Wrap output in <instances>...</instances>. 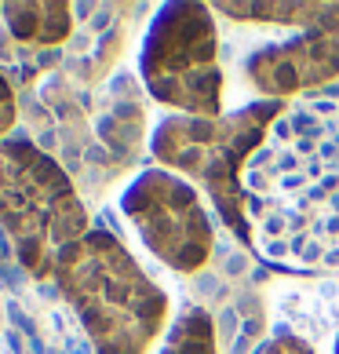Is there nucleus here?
<instances>
[{
  "label": "nucleus",
  "mask_w": 339,
  "mask_h": 354,
  "mask_svg": "<svg viewBox=\"0 0 339 354\" xmlns=\"http://www.w3.org/2000/svg\"><path fill=\"white\" fill-rule=\"evenodd\" d=\"M95 354H150L168 325V292L110 230L91 227L51 270Z\"/></svg>",
  "instance_id": "1"
},
{
  "label": "nucleus",
  "mask_w": 339,
  "mask_h": 354,
  "mask_svg": "<svg viewBox=\"0 0 339 354\" xmlns=\"http://www.w3.org/2000/svg\"><path fill=\"white\" fill-rule=\"evenodd\" d=\"M281 113L284 102L278 99H255L223 117L168 113L150 136L153 161L193 183V187H201L212 198L215 216L226 223V230L249 248H252V219L241 172L249 165V157L263 147V139L270 136V128Z\"/></svg>",
  "instance_id": "2"
},
{
  "label": "nucleus",
  "mask_w": 339,
  "mask_h": 354,
  "mask_svg": "<svg viewBox=\"0 0 339 354\" xmlns=\"http://www.w3.org/2000/svg\"><path fill=\"white\" fill-rule=\"evenodd\" d=\"M0 230L37 281H48L62 248L91 230L66 168L22 136L0 142Z\"/></svg>",
  "instance_id": "3"
},
{
  "label": "nucleus",
  "mask_w": 339,
  "mask_h": 354,
  "mask_svg": "<svg viewBox=\"0 0 339 354\" xmlns=\"http://www.w3.org/2000/svg\"><path fill=\"white\" fill-rule=\"evenodd\" d=\"M215 11L197 0H168L139 48V77L153 99L182 117H223Z\"/></svg>",
  "instance_id": "4"
},
{
  "label": "nucleus",
  "mask_w": 339,
  "mask_h": 354,
  "mask_svg": "<svg viewBox=\"0 0 339 354\" xmlns=\"http://www.w3.org/2000/svg\"><path fill=\"white\" fill-rule=\"evenodd\" d=\"M121 212L135 227L139 241L179 274H197L215 248V227L193 183L153 165L128 183Z\"/></svg>",
  "instance_id": "5"
},
{
  "label": "nucleus",
  "mask_w": 339,
  "mask_h": 354,
  "mask_svg": "<svg viewBox=\"0 0 339 354\" xmlns=\"http://www.w3.org/2000/svg\"><path fill=\"white\" fill-rule=\"evenodd\" d=\"M244 77L259 91V99L278 102L339 81V4H332L321 22L299 30L289 41L255 48L244 59Z\"/></svg>",
  "instance_id": "6"
},
{
  "label": "nucleus",
  "mask_w": 339,
  "mask_h": 354,
  "mask_svg": "<svg viewBox=\"0 0 339 354\" xmlns=\"http://www.w3.org/2000/svg\"><path fill=\"white\" fill-rule=\"evenodd\" d=\"M8 33L26 48H59L73 33V4L51 0V4H0Z\"/></svg>",
  "instance_id": "7"
},
{
  "label": "nucleus",
  "mask_w": 339,
  "mask_h": 354,
  "mask_svg": "<svg viewBox=\"0 0 339 354\" xmlns=\"http://www.w3.org/2000/svg\"><path fill=\"white\" fill-rule=\"evenodd\" d=\"M212 11L215 15H226V19H238V22L307 30V26H314L329 15L332 4H310V0H289V4H230V0H219V4H212Z\"/></svg>",
  "instance_id": "8"
},
{
  "label": "nucleus",
  "mask_w": 339,
  "mask_h": 354,
  "mask_svg": "<svg viewBox=\"0 0 339 354\" xmlns=\"http://www.w3.org/2000/svg\"><path fill=\"white\" fill-rule=\"evenodd\" d=\"M157 354H219V344H215V322H212V314L201 310V307L182 310L179 318L172 322V329H168V336L161 339Z\"/></svg>",
  "instance_id": "9"
},
{
  "label": "nucleus",
  "mask_w": 339,
  "mask_h": 354,
  "mask_svg": "<svg viewBox=\"0 0 339 354\" xmlns=\"http://www.w3.org/2000/svg\"><path fill=\"white\" fill-rule=\"evenodd\" d=\"M15 121H19V99H15V91H11V84H8V77L0 73V142L11 139Z\"/></svg>",
  "instance_id": "10"
},
{
  "label": "nucleus",
  "mask_w": 339,
  "mask_h": 354,
  "mask_svg": "<svg viewBox=\"0 0 339 354\" xmlns=\"http://www.w3.org/2000/svg\"><path fill=\"white\" fill-rule=\"evenodd\" d=\"M259 354H314V351H310V344H303V339H296V336H278Z\"/></svg>",
  "instance_id": "11"
},
{
  "label": "nucleus",
  "mask_w": 339,
  "mask_h": 354,
  "mask_svg": "<svg viewBox=\"0 0 339 354\" xmlns=\"http://www.w3.org/2000/svg\"><path fill=\"white\" fill-rule=\"evenodd\" d=\"M0 329H4V307H0Z\"/></svg>",
  "instance_id": "12"
},
{
  "label": "nucleus",
  "mask_w": 339,
  "mask_h": 354,
  "mask_svg": "<svg viewBox=\"0 0 339 354\" xmlns=\"http://www.w3.org/2000/svg\"><path fill=\"white\" fill-rule=\"evenodd\" d=\"M332 354H339V333H336V351H332Z\"/></svg>",
  "instance_id": "13"
}]
</instances>
